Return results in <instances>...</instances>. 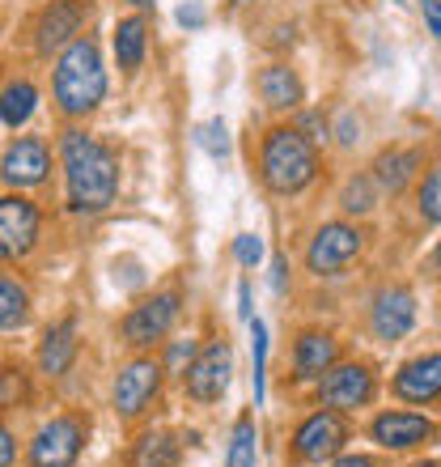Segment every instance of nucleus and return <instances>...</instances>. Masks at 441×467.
Here are the masks:
<instances>
[{"label": "nucleus", "mask_w": 441, "mask_h": 467, "mask_svg": "<svg viewBox=\"0 0 441 467\" xmlns=\"http://www.w3.org/2000/svg\"><path fill=\"white\" fill-rule=\"evenodd\" d=\"M319 395L327 408H361L374 400V374L365 366H331Z\"/></svg>", "instance_id": "nucleus-13"}, {"label": "nucleus", "mask_w": 441, "mask_h": 467, "mask_svg": "<svg viewBox=\"0 0 441 467\" xmlns=\"http://www.w3.org/2000/svg\"><path fill=\"white\" fill-rule=\"evenodd\" d=\"M81 442H86V430L81 420L73 417H56L51 425H43L30 446V463L35 467H73L81 455Z\"/></svg>", "instance_id": "nucleus-6"}, {"label": "nucleus", "mask_w": 441, "mask_h": 467, "mask_svg": "<svg viewBox=\"0 0 441 467\" xmlns=\"http://www.w3.org/2000/svg\"><path fill=\"white\" fill-rule=\"evenodd\" d=\"M348 442V430L335 412H314L310 420H302L293 446H297V459L302 463H323V459L340 455V446Z\"/></svg>", "instance_id": "nucleus-10"}, {"label": "nucleus", "mask_w": 441, "mask_h": 467, "mask_svg": "<svg viewBox=\"0 0 441 467\" xmlns=\"http://www.w3.org/2000/svg\"><path fill=\"white\" fill-rule=\"evenodd\" d=\"M416 166H420L416 149H391V153H382V158L374 161V179H378L386 192H404V187L412 183Z\"/></svg>", "instance_id": "nucleus-20"}, {"label": "nucleus", "mask_w": 441, "mask_h": 467, "mask_svg": "<svg viewBox=\"0 0 441 467\" xmlns=\"http://www.w3.org/2000/svg\"><path fill=\"white\" fill-rule=\"evenodd\" d=\"M420 217L425 222H441V166L420 187Z\"/></svg>", "instance_id": "nucleus-28"}, {"label": "nucleus", "mask_w": 441, "mask_h": 467, "mask_svg": "<svg viewBox=\"0 0 441 467\" xmlns=\"http://www.w3.org/2000/svg\"><path fill=\"white\" fill-rule=\"evenodd\" d=\"M395 391L412 400V404H429L441 395V353H429V357H416V361H407L399 369V379H395Z\"/></svg>", "instance_id": "nucleus-16"}, {"label": "nucleus", "mask_w": 441, "mask_h": 467, "mask_svg": "<svg viewBox=\"0 0 441 467\" xmlns=\"http://www.w3.org/2000/svg\"><path fill=\"white\" fill-rule=\"evenodd\" d=\"M293 366H297V379H319L335 366V340L323 332H306L297 340V353H293Z\"/></svg>", "instance_id": "nucleus-18"}, {"label": "nucleus", "mask_w": 441, "mask_h": 467, "mask_svg": "<svg viewBox=\"0 0 441 467\" xmlns=\"http://www.w3.org/2000/svg\"><path fill=\"white\" fill-rule=\"evenodd\" d=\"M60 153H64V174H68V204L77 213L107 209L115 192H119V161H115V153L86 132H64Z\"/></svg>", "instance_id": "nucleus-1"}, {"label": "nucleus", "mask_w": 441, "mask_h": 467, "mask_svg": "<svg viewBox=\"0 0 441 467\" xmlns=\"http://www.w3.org/2000/svg\"><path fill=\"white\" fill-rule=\"evenodd\" d=\"M251 340H255V400H263V369H268V327L251 323Z\"/></svg>", "instance_id": "nucleus-29"}, {"label": "nucleus", "mask_w": 441, "mask_h": 467, "mask_svg": "<svg viewBox=\"0 0 441 467\" xmlns=\"http://www.w3.org/2000/svg\"><path fill=\"white\" fill-rule=\"evenodd\" d=\"M284 285H289V264H284V259H276V264H272V289H276V294H284Z\"/></svg>", "instance_id": "nucleus-34"}, {"label": "nucleus", "mask_w": 441, "mask_h": 467, "mask_svg": "<svg viewBox=\"0 0 441 467\" xmlns=\"http://www.w3.org/2000/svg\"><path fill=\"white\" fill-rule=\"evenodd\" d=\"M107 94V73L94 38H73L56 64V102L68 115H89Z\"/></svg>", "instance_id": "nucleus-2"}, {"label": "nucleus", "mask_w": 441, "mask_h": 467, "mask_svg": "<svg viewBox=\"0 0 441 467\" xmlns=\"http://www.w3.org/2000/svg\"><path fill=\"white\" fill-rule=\"evenodd\" d=\"M132 5H140V9H149V5H153V0H132Z\"/></svg>", "instance_id": "nucleus-40"}, {"label": "nucleus", "mask_w": 441, "mask_h": 467, "mask_svg": "<svg viewBox=\"0 0 441 467\" xmlns=\"http://www.w3.org/2000/svg\"><path fill=\"white\" fill-rule=\"evenodd\" d=\"M412 323H416V297L407 294V289H382L378 302H374V332L382 340H399V336L412 332Z\"/></svg>", "instance_id": "nucleus-14"}, {"label": "nucleus", "mask_w": 441, "mask_h": 467, "mask_svg": "<svg viewBox=\"0 0 441 467\" xmlns=\"http://www.w3.org/2000/svg\"><path fill=\"white\" fill-rule=\"evenodd\" d=\"M420 467H441V459H433V463H420Z\"/></svg>", "instance_id": "nucleus-41"}, {"label": "nucleus", "mask_w": 441, "mask_h": 467, "mask_svg": "<svg viewBox=\"0 0 441 467\" xmlns=\"http://www.w3.org/2000/svg\"><path fill=\"white\" fill-rule=\"evenodd\" d=\"M314 149L297 128H272L263 140V183L281 196H293L302 187L314 183Z\"/></svg>", "instance_id": "nucleus-3"}, {"label": "nucleus", "mask_w": 441, "mask_h": 467, "mask_svg": "<svg viewBox=\"0 0 441 467\" xmlns=\"http://www.w3.org/2000/svg\"><path fill=\"white\" fill-rule=\"evenodd\" d=\"M38 238V209L22 196L0 200V259H22Z\"/></svg>", "instance_id": "nucleus-9"}, {"label": "nucleus", "mask_w": 441, "mask_h": 467, "mask_svg": "<svg viewBox=\"0 0 441 467\" xmlns=\"http://www.w3.org/2000/svg\"><path fill=\"white\" fill-rule=\"evenodd\" d=\"M145 43H149V26L145 17H128V22L115 26V56H119V68H140L145 60Z\"/></svg>", "instance_id": "nucleus-21"}, {"label": "nucleus", "mask_w": 441, "mask_h": 467, "mask_svg": "<svg viewBox=\"0 0 441 467\" xmlns=\"http://www.w3.org/2000/svg\"><path fill=\"white\" fill-rule=\"evenodd\" d=\"M174 459H179V442L166 430H153L132 446L128 467H174Z\"/></svg>", "instance_id": "nucleus-22"}, {"label": "nucleus", "mask_w": 441, "mask_h": 467, "mask_svg": "<svg viewBox=\"0 0 441 467\" xmlns=\"http://www.w3.org/2000/svg\"><path fill=\"white\" fill-rule=\"evenodd\" d=\"M158 387H161V366L149 361V357H140V361H132V366L119 374V382H115V408H119L123 417H136V412H145V404L158 395Z\"/></svg>", "instance_id": "nucleus-12"}, {"label": "nucleus", "mask_w": 441, "mask_h": 467, "mask_svg": "<svg viewBox=\"0 0 441 467\" xmlns=\"http://www.w3.org/2000/svg\"><path fill=\"white\" fill-rule=\"evenodd\" d=\"M233 255H238L242 268H255L259 259H263V238H259V234H242V238L233 243Z\"/></svg>", "instance_id": "nucleus-31"}, {"label": "nucleus", "mask_w": 441, "mask_h": 467, "mask_svg": "<svg viewBox=\"0 0 441 467\" xmlns=\"http://www.w3.org/2000/svg\"><path fill=\"white\" fill-rule=\"evenodd\" d=\"M191 357H196L191 340H187V345H174V348H170V366H183V361H191Z\"/></svg>", "instance_id": "nucleus-36"}, {"label": "nucleus", "mask_w": 441, "mask_h": 467, "mask_svg": "<svg viewBox=\"0 0 441 467\" xmlns=\"http://www.w3.org/2000/svg\"><path fill=\"white\" fill-rule=\"evenodd\" d=\"M179 26H191V30L204 26V9H200V5H183V9H179Z\"/></svg>", "instance_id": "nucleus-33"}, {"label": "nucleus", "mask_w": 441, "mask_h": 467, "mask_svg": "<svg viewBox=\"0 0 441 467\" xmlns=\"http://www.w3.org/2000/svg\"><path fill=\"white\" fill-rule=\"evenodd\" d=\"M200 149L209 153V158H230V132H225V123L220 119H209V123H200V132H196Z\"/></svg>", "instance_id": "nucleus-26"}, {"label": "nucleus", "mask_w": 441, "mask_h": 467, "mask_svg": "<svg viewBox=\"0 0 441 467\" xmlns=\"http://www.w3.org/2000/svg\"><path fill=\"white\" fill-rule=\"evenodd\" d=\"M433 264H437V272H441V243H437V255H433Z\"/></svg>", "instance_id": "nucleus-39"}, {"label": "nucleus", "mask_w": 441, "mask_h": 467, "mask_svg": "<svg viewBox=\"0 0 441 467\" xmlns=\"http://www.w3.org/2000/svg\"><path fill=\"white\" fill-rule=\"evenodd\" d=\"M344 209L348 213H369L374 209V187H369V179H353V183L344 187Z\"/></svg>", "instance_id": "nucleus-30"}, {"label": "nucleus", "mask_w": 441, "mask_h": 467, "mask_svg": "<svg viewBox=\"0 0 441 467\" xmlns=\"http://www.w3.org/2000/svg\"><path fill=\"white\" fill-rule=\"evenodd\" d=\"M26 319H30V294H26L13 276H5V272H0V332L22 327Z\"/></svg>", "instance_id": "nucleus-23"}, {"label": "nucleus", "mask_w": 441, "mask_h": 467, "mask_svg": "<svg viewBox=\"0 0 441 467\" xmlns=\"http://www.w3.org/2000/svg\"><path fill=\"white\" fill-rule=\"evenodd\" d=\"M73 357H77V323L64 319L60 327H51V332L43 336V348H38V366L47 369L51 379H60V374H68Z\"/></svg>", "instance_id": "nucleus-17"}, {"label": "nucleus", "mask_w": 441, "mask_h": 467, "mask_svg": "<svg viewBox=\"0 0 441 467\" xmlns=\"http://www.w3.org/2000/svg\"><path fill=\"white\" fill-rule=\"evenodd\" d=\"M89 13H94V0H51V9L38 17V51L51 56V51L68 47L81 35Z\"/></svg>", "instance_id": "nucleus-8"}, {"label": "nucleus", "mask_w": 441, "mask_h": 467, "mask_svg": "<svg viewBox=\"0 0 441 467\" xmlns=\"http://www.w3.org/2000/svg\"><path fill=\"white\" fill-rule=\"evenodd\" d=\"M335 467H374V459H365V455H348V459H340Z\"/></svg>", "instance_id": "nucleus-38"}, {"label": "nucleus", "mask_w": 441, "mask_h": 467, "mask_svg": "<svg viewBox=\"0 0 441 467\" xmlns=\"http://www.w3.org/2000/svg\"><path fill=\"white\" fill-rule=\"evenodd\" d=\"M259 94H263L268 107L284 111V107H297V102H302V81H297V73L289 64H272V68L259 73Z\"/></svg>", "instance_id": "nucleus-19"}, {"label": "nucleus", "mask_w": 441, "mask_h": 467, "mask_svg": "<svg viewBox=\"0 0 441 467\" xmlns=\"http://www.w3.org/2000/svg\"><path fill=\"white\" fill-rule=\"evenodd\" d=\"M361 243H365V234L353 230V225H323V230L314 234L310 251H306L310 272L335 276L340 268H348V259L361 255Z\"/></svg>", "instance_id": "nucleus-5"}, {"label": "nucleus", "mask_w": 441, "mask_h": 467, "mask_svg": "<svg viewBox=\"0 0 441 467\" xmlns=\"http://www.w3.org/2000/svg\"><path fill=\"white\" fill-rule=\"evenodd\" d=\"M225 467H255V420L251 417H242L238 425H233Z\"/></svg>", "instance_id": "nucleus-25"}, {"label": "nucleus", "mask_w": 441, "mask_h": 467, "mask_svg": "<svg viewBox=\"0 0 441 467\" xmlns=\"http://www.w3.org/2000/svg\"><path fill=\"white\" fill-rule=\"evenodd\" d=\"M233 5H246V0H233Z\"/></svg>", "instance_id": "nucleus-42"}, {"label": "nucleus", "mask_w": 441, "mask_h": 467, "mask_svg": "<svg viewBox=\"0 0 441 467\" xmlns=\"http://www.w3.org/2000/svg\"><path fill=\"white\" fill-rule=\"evenodd\" d=\"M35 86L30 81H17L0 94V123H9V128H22L30 115H35Z\"/></svg>", "instance_id": "nucleus-24"}, {"label": "nucleus", "mask_w": 441, "mask_h": 467, "mask_svg": "<svg viewBox=\"0 0 441 467\" xmlns=\"http://www.w3.org/2000/svg\"><path fill=\"white\" fill-rule=\"evenodd\" d=\"M230 369H233V353L230 345H209L200 348L191 361H187V395L191 400H200V404H212V400H220V391L230 387Z\"/></svg>", "instance_id": "nucleus-4"}, {"label": "nucleus", "mask_w": 441, "mask_h": 467, "mask_svg": "<svg viewBox=\"0 0 441 467\" xmlns=\"http://www.w3.org/2000/svg\"><path fill=\"white\" fill-rule=\"evenodd\" d=\"M51 171V158H47V145L35 140V136H26V140H13L5 149V158H0V174H5V183L13 187H35L43 183Z\"/></svg>", "instance_id": "nucleus-11"}, {"label": "nucleus", "mask_w": 441, "mask_h": 467, "mask_svg": "<svg viewBox=\"0 0 441 467\" xmlns=\"http://www.w3.org/2000/svg\"><path fill=\"white\" fill-rule=\"evenodd\" d=\"M420 9H425V22H429V30L441 38V0H420Z\"/></svg>", "instance_id": "nucleus-32"}, {"label": "nucleus", "mask_w": 441, "mask_h": 467, "mask_svg": "<svg viewBox=\"0 0 441 467\" xmlns=\"http://www.w3.org/2000/svg\"><path fill=\"white\" fill-rule=\"evenodd\" d=\"M9 463H13V433L0 430V467H9Z\"/></svg>", "instance_id": "nucleus-35"}, {"label": "nucleus", "mask_w": 441, "mask_h": 467, "mask_svg": "<svg viewBox=\"0 0 441 467\" xmlns=\"http://www.w3.org/2000/svg\"><path fill=\"white\" fill-rule=\"evenodd\" d=\"M174 319H179V294L149 297V302H140V306L123 319V340H128V345H136V348L158 345L161 336L174 327Z\"/></svg>", "instance_id": "nucleus-7"}, {"label": "nucleus", "mask_w": 441, "mask_h": 467, "mask_svg": "<svg viewBox=\"0 0 441 467\" xmlns=\"http://www.w3.org/2000/svg\"><path fill=\"white\" fill-rule=\"evenodd\" d=\"M238 315H242V319H251V289H238Z\"/></svg>", "instance_id": "nucleus-37"}, {"label": "nucleus", "mask_w": 441, "mask_h": 467, "mask_svg": "<svg viewBox=\"0 0 441 467\" xmlns=\"http://www.w3.org/2000/svg\"><path fill=\"white\" fill-rule=\"evenodd\" d=\"M26 395H30V387H26L22 369H0V408H17Z\"/></svg>", "instance_id": "nucleus-27"}, {"label": "nucleus", "mask_w": 441, "mask_h": 467, "mask_svg": "<svg viewBox=\"0 0 441 467\" xmlns=\"http://www.w3.org/2000/svg\"><path fill=\"white\" fill-rule=\"evenodd\" d=\"M429 438L433 425L425 417H412V412H386V417L374 420V442L386 446V451H412Z\"/></svg>", "instance_id": "nucleus-15"}]
</instances>
